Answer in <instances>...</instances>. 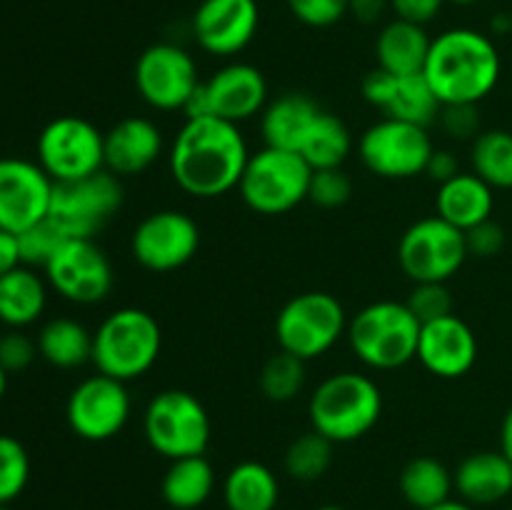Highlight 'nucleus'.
I'll return each mask as SVG.
<instances>
[{
	"instance_id": "obj_1",
	"label": "nucleus",
	"mask_w": 512,
	"mask_h": 510,
	"mask_svg": "<svg viewBox=\"0 0 512 510\" xmlns=\"http://www.w3.org/2000/svg\"><path fill=\"white\" fill-rule=\"evenodd\" d=\"M250 150L240 125L213 118H185L168 153L170 175L183 193L210 200L240 185Z\"/></svg>"
},
{
	"instance_id": "obj_2",
	"label": "nucleus",
	"mask_w": 512,
	"mask_h": 510,
	"mask_svg": "<svg viewBox=\"0 0 512 510\" xmlns=\"http://www.w3.org/2000/svg\"><path fill=\"white\" fill-rule=\"evenodd\" d=\"M500 70L503 60L490 35L473 28H450L430 43L423 75L443 105H480L498 85Z\"/></svg>"
},
{
	"instance_id": "obj_3",
	"label": "nucleus",
	"mask_w": 512,
	"mask_h": 510,
	"mask_svg": "<svg viewBox=\"0 0 512 510\" xmlns=\"http://www.w3.org/2000/svg\"><path fill=\"white\" fill-rule=\"evenodd\" d=\"M383 415V393L373 378L343 370L325 378L308 400L313 430L338 443H353L368 435Z\"/></svg>"
},
{
	"instance_id": "obj_4",
	"label": "nucleus",
	"mask_w": 512,
	"mask_h": 510,
	"mask_svg": "<svg viewBox=\"0 0 512 510\" xmlns=\"http://www.w3.org/2000/svg\"><path fill=\"white\" fill-rule=\"evenodd\" d=\"M163 330L143 308H118L93 333V365L98 373L130 383L143 378L160 358Z\"/></svg>"
},
{
	"instance_id": "obj_5",
	"label": "nucleus",
	"mask_w": 512,
	"mask_h": 510,
	"mask_svg": "<svg viewBox=\"0 0 512 510\" xmlns=\"http://www.w3.org/2000/svg\"><path fill=\"white\" fill-rule=\"evenodd\" d=\"M420 323L398 300H378L348 320L350 350L373 370H398L418 358Z\"/></svg>"
},
{
	"instance_id": "obj_6",
	"label": "nucleus",
	"mask_w": 512,
	"mask_h": 510,
	"mask_svg": "<svg viewBox=\"0 0 512 510\" xmlns=\"http://www.w3.org/2000/svg\"><path fill=\"white\" fill-rule=\"evenodd\" d=\"M345 333L348 315L343 303L325 290L293 295L275 318L278 348L305 363L333 350Z\"/></svg>"
},
{
	"instance_id": "obj_7",
	"label": "nucleus",
	"mask_w": 512,
	"mask_h": 510,
	"mask_svg": "<svg viewBox=\"0 0 512 510\" xmlns=\"http://www.w3.org/2000/svg\"><path fill=\"white\" fill-rule=\"evenodd\" d=\"M313 168L293 150L268 148L250 153L238 193L260 215H283L308 200Z\"/></svg>"
},
{
	"instance_id": "obj_8",
	"label": "nucleus",
	"mask_w": 512,
	"mask_h": 510,
	"mask_svg": "<svg viewBox=\"0 0 512 510\" xmlns=\"http://www.w3.org/2000/svg\"><path fill=\"white\" fill-rule=\"evenodd\" d=\"M210 415L193 393L160 390L143 413V433L150 448L168 460L205 455L210 445Z\"/></svg>"
},
{
	"instance_id": "obj_9",
	"label": "nucleus",
	"mask_w": 512,
	"mask_h": 510,
	"mask_svg": "<svg viewBox=\"0 0 512 510\" xmlns=\"http://www.w3.org/2000/svg\"><path fill=\"white\" fill-rule=\"evenodd\" d=\"M123 183L110 170L53 185L48 218L65 233V238H90L113 220L123 208Z\"/></svg>"
},
{
	"instance_id": "obj_10",
	"label": "nucleus",
	"mask_w": 512,
	"mask_h": 510,
	"mask_svg": "<svg viewBox=\"0 0 512 510\" xmlns=\"http://www.w3.org/2000/svg\"><path fill=\"white\" fill-rule=\"evenodd\" d=\"M38 165L53 183L100 173L105 170V133L80 115H60L40 130Z\"/></svg>"
},
{
	"instance_id": "obj_11",
	"label": "nucleus",
	"mask_w": 512,
	"mask_h": 510,
	"mask_svg": "<svg viewBox=\"0 0 512 510\" xmlns=\"http://www.w3.org/2000/svg\"><path fill=\"white\" fill-rule=\"evenodd\" d=\"M465 233L438 215L410 225L398 243V263L413 283H448L468 260Z\"/></svg>"
},
{
	"instance_id": "obj_12",
	"label": "nucleus",
	"mask_w": 512,
	"mask_h": 510,
	"mask_svg": "<svg viewBox=\"0 0 512 510\" xmlns=\"http://www.w3.org/2000/svg\"><path fill=\"white\" fill-rule=\"evenodd\" d=\"M265 105H268L265 75L250 63H228L215 70L208 80H200L183 113L185 118L213 115L240 125L263 113Z\"/></svg>"
},
{
	"instance_id": "obj_13",
	"label": "nucleus",
	"mask_w": 512,
	"mask_h": 510,
	"mask_svg": "<svg viewBox=\"0 0 512 510\" xmlns=\"http://www.w3.org/2000/svg\"><path fill=\"white\" fill-rule=\"evenodd\" d=\"M433 150L428 128L395 118H383L370 125L358 143V155L365 168L385 180H408L425 173Z\"/></svg>"
},
{
	"instance_id": "obj_14",
	"label": "nucleus",
	"mask_w": 512,
	"mask_h": 510,
	"mask_svg": "<svg viewBox=\"0 0 512 510\" xmlns=\"http://www.w3.org/2000/svg\"><path fill=\"white\" fill-rule=\"evenodd\" d=\"M43 270L50 288L78 305L103 303L115 283L110 258L90 238L65 240Z\"/></svg>"
},
{
	"instance_id": "obj_15",
	"label": "nucleus",
	"mask_w": 512,
	"mask_h": 510,
	"mask_svg": "<svg viewBox=\"0 0 512 510\" xmlns=\"http://www.w3.org/2000/svg\"><path fill=\"white\" fill-rule=\"evenodd\" d=\"M130 403L128 383L115 380L110 375H90L80 380L68 395L65 418L70 430L88 443H103L115 438L128 425Z\"/></svg>"
},
{
	"instance_id": "obj_16",
	"label": "nucleus",
	"mask_w": 512,
	"mask_h": 510,
	"mask_svg": "<svg viewBox=\"0 0 512 510\" xmlns=\"http://www.w3.org/2000/svg\"><path fill=\"white\" fill-rule=\"evenodd\" d=\"M135 88L155 110H185L200 85L193 55L175 43H155L138 55Z\"/></svg>"
},
{
	"instance_id": "obj_17",
	"label": "nucleus",
	"mask_w": 512,
	"mask_h": 510,
	"mask_svg": "<svg viewBox=\"0 0 512 510\" xmlns=\"http://www.w3.org/2000/svg\"><path fill=\"white\" fill-rule=\"evenodd\" d=\"M200 228L183 210H158L135 225L130 253L150 273H173L198 255Z\"/></svg>"
},
{
	"instance_id": "obj_18",
	"label": "nucleus",
	"mask_w": 512,
	"mask_h": 510,
	"mask_svg": "<svg viewBox=\"0 0 512 510\" xmlns=\"http://www.w3.org/2000/svg\"><path fill=\"white\" fill-rule=\"evenodd\" d=\"M53 180L23 158H0V228L23 233L38 220L48 218L53 200Z\"/></svg>"
},
{
	"instance_id": "obj_19",
	"label": "nucleus",
	"mask_w": 512,
	"mask_h": 510,
	"mask_svg": "<svg viewBox=\"0 0 512 510\" xmlns=\"http://www.w3.org/2000/svg\"><path fill=\"white\" fill-rule=\"evenodd\" d=\"M260 25L258 0H203L193 13L200 48L218 58L238 55L253 43Z\"/></svg>"
},
{
	"instance_id": "obj_20",
	"label": "nucleus",
	"mask_w": 512,
	"mask_h": 510,
	"mask_svg": "<svg viewBox=\"0 0 512 510\" xmlns=\"http://www.w3.org/2000/svg\"><path fill=\"white\" fill-rule=\"evenodd\" d=\"M363 98L378 108L383 118L405 120L423 128H430L443 108L423 73L393 75L383 68L370 70L363 78Z\"/></svg>"
},
{
	"instance_id": "obj_21",
	"label": "nucleus",
	"mask_w": 512,
	"mask_h": 510,
	"mask_svg": "<svg viewBox=\"0 0 512 510\" xmlns=\"http://www.w3.org/2000/svg\"><path fill=\"white\" fill-rule=\"evenodd\" d=\"M418 360L428 373L443 380H458L478 363V338L455 313L430 320L420 328Z\"/></svg>"
},
{
	"instance_id": "obj_22",
	"label": "nucleus",
	"mask_w": 512,
	"mask_h": 510,
	"mask_svg": "<svg viewBox=\"0 0 512 510\" xmlns=\"http://www.w3.org/2000/svg\"><path fill=\"white\" fill-rule=\"evenodd\" d=\"M163 153V133L148 118L118 120L105 133V170L118 178H133L145 173Z\"/></svg>"
},
{
	"instance_id": "obj_23",
	"label": "nucleus",
	"mask_w": 512,
	"mask_h": 510,
	"mask_svg": "<svg viewBox=\"0 0 512 510\" xmlns=\"http://www.w3.org/2000/svg\"><path fill=\"white\" fill-rule=\"evenodd\" d=\"M453 483L460 500L475 508L503 503L512 493V463L500 450H478L460 460Z\"/></svg>"
},
{
	"instance_id": "obj_24",
	"label": "nucleus",
	"mask_w": 512,
	"mask_h": 510,
	"mask_svg": "<svg viewBox=\"0 0 512 510\" xmlns=\"http://www.w3.org/2000/svg\"><path fill=\"white\" fill-rule=\"evenodd\" d=\"M495 190L475 173H458L435 195V215L458 230H470L493 218Z\"/></svg>"
},
{
	"instance_id": "obj_25",
	"label": "nucleus",
	"mask_w": 512,
	"mask_h": 510,
	"mask_svg": "<svg viewBox=\"0 0 512 510\" xmlns=\"http://www.w3.org/2000/svg\"><path fill=\"white\" fill-rule=\"evenodd\" d=\"M320 110L323 108L305 93H285L270 100L263 113H260L263 115L260 118V133H263L265 145L298 153L305 133L313 125V120L318 118Z\"/></svg>"
},
{
	"instance_id": "obj_26",
	"label": "nucleus",
	"mask_w": 512,
	"mask_h": 510,
	"mask_svg": "<svg viewBox=\"0 0 512 510\" xmlns=\"http://www.w3.org/2000/svg\"><path fill=\"white\" fill-rule=\"evenodd\" d=\"M430 43H433V38L428 35L425 25L393 18L380 28L378 38H375L378 68L388 70L393 75L423 73Z\"/></svg>"
},
{
	"instance_id": "obj_27",
	"label": "nucleus",
	"mask_w": 512,
	"mask_h": 510,
	"mask_svg": "<svg viewBox=\"0 0 512 510\" xmlns=\"http://www.w3.org/2000/svg\"><path fill=\"white\" fill-rule=\"evenodd\" d=\"M48 288V280L28 265L5 273L0 278V323L13 330L33 325L45 313Z\"/></svg>"
},
{
	"instance_id": "obj_28",
	"label": "nucleus",
	"mask_w": 512,
	"mask_h": 510,
	"mask_svg": "<svg viewBox=\"0 0 512 510\" xmlns=\"http://www.w3.org/2000/svg\"><path fill=\"white\" fill-rule=\"evenodd\" d=\"M215 490V470L205 455L193 458L170 460V468L165 470L160 493L163 500L175 510H195L210 500Z\"/></svg>"
},
{
	"instance_id": "obj_29",
	"label": "nucleus",
	"mask_w": 512,
	"mask_h": 510,
	"mask_svg": "<svg viewBox=\"0 0 512 510\" xmlns=\"http://www.w3.org/2000/svg\"><path fill=\"white\" fill-rule=\"evenodd\" d=\"M223 500L228 510H275L280 483L265 463L245 460L225 475Z\"/></svg>"
},
{
	"instance_id": "obj_30",
	"label": "nucleus",
	"mask_w": 512,
	"mask_h": 510,
	"mask_svg": "<svg viewBox=\"0 0 512 510\" xmlns=\"http://www.w3.org/2000/svg\"><path fill=\"white\" fill-rule=\"evenodd\" d=\"M38 355L53 368L73 370L93 363V333L73 318H53L40 328Z\"/></svg>"
},
{
	"instance_id": "obj_31",
	"label": "nucleus",
	"mask_w": 512,
	"mask_h": 510,
	"mask_svg": "<svg viewBox=\"0 0 512 510\" xmlns=\"http://www.w3.org/2000/svg\"><path fill=\"white\" fill-rule=\"evenodd\" d=\"M398 485L405 503L415 510L435 508V505L450 500V493L455 490L453 473L438 458H430V455L408 460L405 468L400 470Z\"/></svg>"
},
{
	"instance_id": "obj_32",
	"label": "nucleus",
	"mask_w": 512,
	"mask_h": 510,
	"mask_svg": "<svg viewBox=\"0 0 512 510\" xmlns=\"http://www.w3.org/2000/svg\"><path fill=\"white\" fill-rule=\"evenodd\" d=\"M350 150H353V135H350L348 125L335 113L320 110L318 118L305 133L298 153L313 170H328L343 168Z\"/></svg>"
},
{
	"instance_id": "obj_33",
	"label": "nucleus",
	"mask_w": 512,
	"mask_h": 510,
	"mask_svg": "<svg viewBox=\"0 0 512 510\" xmlns=\"http://www.w3.org/2000/svg\"><path fill=\"white\" fill-rule=\"evenodd\" d=\"M473 173L493 190H512V133L510 130H483L470 148Z\"/></svg>"
},
{
	"instance_id": "obj_34",
	"label": "nucleus",
	"mask_w": 512,
	"mask_h": 510,
	"mask_svg": "<svg viewBox=\"0 0 512 510\" xmlns=\"http://www.w3.org/2000/svg\"><path fill=\"white\" fill-rule=\"evenodd\" d=\"M333 448V440L320 435L318 430H308V433L298 435L285 450V470L290 478L300 480V483L320 480L333 463Z\"/></svg>"
},
{
	"instance_id": "obj_35",
	"label": "nucleus",
	"mask_w": 512,
	"mask_h": 510,
	"mask_svg": "<svg viewBox=\"0 0 512 510\" xmlns=\"http://www.w3.org/2000/svg\"><path fill=\"white\" fill-rule=\"evenodd\" d=\"M260 390L273 403H290L305 385V360L278 350L263 363L258 375Z\"/></svg>"
},
{
	"instance_id": "obj_36",
	"label": "nucleus",
	"mask_w": 512,
	"mask_h": 510,
	"mask_svg": "<svg viewBox=\"0 0 512 510\" xmlns=\"http://www.w3.org/2000/svg\"><path fill=\"white\" fill-rule=\"evenodd\" d=\"M30 480V455L13 435H0V503L18 498Z\"/></svg>"
},
{
	"instance_id": "obj_37",
	"label": "nucleus",
	"mask_w": 512,
	"mask_h": 510,
	"mask_svg": "<svg viewBox=\"0 0 512 510\" xmlns=\"http://www.w3.org/2000/svg\"><path fill=\"white\" fill-rule=\"evenodd\" d=\"M65 240L68 238H65V233L53 220H38L35 225L25 228L23 233H18L20 263L28 265V268H45Z\"/></svg>"
},
{
	"instance_id": "obj_38",
	"label": "nucleus",
	"mask_w": 512,
	"mask_h": 510,
	"mask_svg": "<svg viewBox=\"0 0 512 510\" xmlns=\"http://www.w3.org/2000/svg\"><path fill=\"white\" fill-rule=\"evenodd\" d=\"M350 198H353V180L348 178L343 168L313 170L308 190L310 203L325 210H335L343 208Z\"/></svg>"
},
{
	"instance_id": "obj_39",
	"label": "nucleus",
	"mask_w": 512,
	"mask_h": 510,
	"mask_svg": "<svg viewBox=\"0 0 512 510\" xmlns=\"http://www.w3.org/2000/svg\"><path fill=\"white\" fill-rule=\"evenodd\" d=\"M405 305L420 323H430L453 313V295L448 283H415Z\"/></svg>"
},
{
	"instance_id": "obj_40",
	"label": "nucleus",
	"mask_w": 512,
	"mask_h": 510,
	"mask_svg": "<svg viewBox=\"0 0 512 510\" xmlns=\"http://www.w3.org/2000/svg\"><path fill=\"white\" fill-rule=\"evenodd\" d=\"M288 10L308 28H333L350 13V0H288Z\"/></svg>"
},
{
	"instance_id": "obj_41",
	"label": "nucleus",
	"mask_w": 512,
	"mask_h": 510,
	"mask_svg": "<svg viewBox=\"0 0 512 510\" xmlns=\"http://www.w3.org/2000/svg\"><path fill=\"white\" fill-rule=\"evenodd\" d=\"M438 123L453 140H475L483 130L480 108L475 103H453L443 105L438 115Z\"/></svg>"
},
{
	"instance_id": "obj_42",
	"label": "nucleus",
	"mask_w": 512,
	"mask_h": 510,
	"mask_svg": "<svg viewBox=\"0 0 512 510\" xmlns=\"http://www.w3.org/2000/svg\"><path fill=\"white\" fill-rule=\"evenodd\" d=\"M505 240H508L505 228L493 218L465 230V245H468V255L473 258H495L498 253H503Z\"/></svg>"
},
{
	"instance_id": "obj_43",
	"label": "nucleus",
	"mask_w": 512,
	"mask_h": 510,
	"mask_svg": "<svg viewBox=\"0 0 512 510\" xmlns=\"http://www.w3.org/2000/svg\"><path fill=\"white\" fill-rule=\"evenodd\" d=\"M38 355V343L23 335L20 330H10L0 338V365L5 373H20L28 368Z\"/></svg>"
},
{
	"instance_id": "obj_44",
	"label": "nucleus",
	"mask_w": 512,
	"mask_h": 510,
	"mask_svg": "<svg viewBox=\"0 0 512 510\" xmlns=\"http://www.w3.org/2000/svg\"><path fill=\"white\" fill-rule=\"evenodd\" d=\"M445 0H390V10L398 20H408L415 25H428L438 18Z\"/></svg>"
},
{
	"instance_id": "obj_45",
	"label": "nucleus",
	"mask_w": 512,
	"mask_h": 510,
	"mask_svg": "<svg viewBox=\"0 0 512 510\" xmlns=\"http://www.w3.org/2000/svg\"><path fill=\"white\" fill-rule=\"evenodd\" d=\"M458 173H460V163L458 158H455L453 150L435 148L433 155H430L428 165H425V175H428L433 183L443 185L448 183V180H453Z\"/></svg>"
},
{
	"instance_id": "obj_46",
	"label": "nucleus",
	"mask_w": 512,
	"mask_h": 510,
	"mask_svg": "<svg viewBox=\"0 0 512 510\" xmlns=\"http://www.w3.org/2000/svg\"><path fill=\"white\" fill-rule=\"evenodd\" d=\"M390 10V0H350V15L365 25H373Z\"/></svg>"
},
{
	"instance_id": "obj_47",
	"label": "nucleus",
	"mask_w": 512,
	"mask_h": 510,
	"mask_svg": "<svg viewBox=\"0 0 512 510\" xmlns=\"http://www.w3.org/2000/svg\"><path fill=\"white\" fill-rule=\"evenodd\" d=\"M20 263V248H18V235L10 230L0 228V278L10 270H15Z\"/></svg>"
},
{
	"instance_id": "obj_48",
	"label": "nucleus",
	"mask_w": 512,
	"mask_h": 510,
	"mask_svg": "<svg viewBox=\"0 0 512 510\" xmlns=\"http://www.w3.org/2000/svg\"><path fill=\"white\" fill-rule=\"evenodd\" d=\"M500 453L512 463V405L508 413L503 415V423H500Z\"/></svg>"
},
{
	"instance_id": "obj_49",
	"label": "nucleus",
	"mask_w": 512,
	"mask_h": 510,
	"mask_svg": "<svg viewBox=\"0 0 512 510\" xmlns=\"http://www.w3.org/2000/svg\"><path fill=\"white\" fill-rule=\"evenodd\" d=\"M430 510H478L475 508V505H470V503H465V500H445V503H440V505H435V508H430Z\"/></svg>"
},
{
	"instance_id": "obj_50",
	"label": "nucleus",
	"mask_w": 512,
	"mask_h": 510,
	"mask_svg": "<svg viewBox=\"0 0 512 510\" xmlns=\"http://www.w3.org/2000/svg\"><path fill=\"white\" fill-rule=\"evenodd\" d=\"M5 390H8V373H5L3 365H0V400H3Z\"/></svg>"
},
{
	"instance_id": "obj_51",
	"label": "nucleus",
	"mask_w": 512,
	"mask_h": 510,
	"mask_svg": "<svg viewBox=\"0 0 512 510\" xmlns=\"http://www.w3.org/2000/svg\"><path fill=\"white\" fill-rule=\"evenodd\" d=\"M445 3H453V5H475L480 0H445Z\"/></svg>"
},
{
	"instance_id": "obj_52",
	"label": "nucleus",
	"mask_w": 512,
	"mask_h": 510,
	"mask_svg": "<svg viewBox=\"0 0 512 510\" xmlns=\"http://www.w3.org/2000/svg\"><path fill=\"white\" fill-rule=\"evenodd\" d=\"M315 510H345V508H340V505H320V508Z\"/></svg>"
},
{
	"instance_id": "obj_53",
	"label": "nucleus",
	"mask_w": 512,
	"mask_h": 510,
	"mask_svg": "<svg viewBox=\"0 0 512 510\" xmlns=\"http://www.w3.org/2000/svg\"><path fill=\"white\" fill-rule=\"evenodd\" d=\"M0 510H10V508H8V505H5V503H0Z\"/></svg>"
},
{
	"instance_id": "obj_54",
	"label": "nucleus",
	"mask_w": 512,
	"mask_h": 510,
	"mask_svg": "<svg viewBox=\"0 0 512 510\" xmlns=\"http://www.w3.org/2000/svg\"><path fill=\"white\" fill-rule=\"evenodd\" d=\"M510 15H512V13H510Z\"/></svg>"
},
{
	"instance_id": "obj_55",
	"label": "nucleus",
	"mask_w": 512,
	"mask_h": 510,
	"mask_svg": "<svg viewBox=\"0 0 512 510\" xmlns=\"http://www.w3.org/2000/svg\"><path fill=\"white\" fill-rule=\"evenodd\" d=\"M510 510H512V508H510Z\"/></svg>"
}]
</instances>
